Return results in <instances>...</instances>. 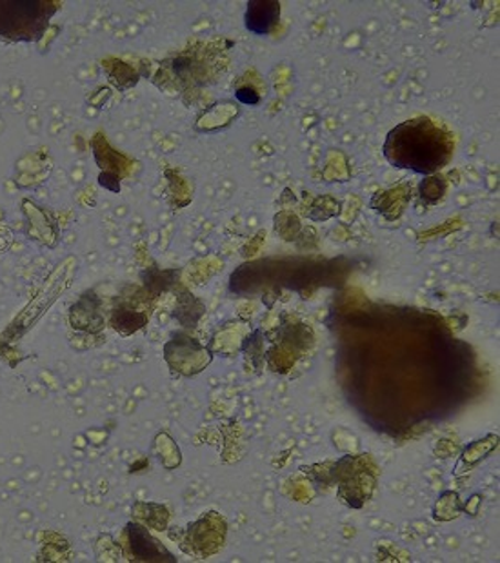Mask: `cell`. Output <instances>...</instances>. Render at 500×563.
<instances>
[{
    "label": "cell",
    "mask_w": 500,
    "mask_h": 563,
    "mask_svg": "<svg viewBox=\"0 0 500 563\" xmlns=\"http://www.w3.org/2000/svg\"><path fill=\"white\" fill-rule=\"evenodd\" d=\"M128 538H130L131 554L135 560L141 562H175L172 554L156 542L155 538L139 526V523H130L128 526Z\"/></svg>",
    "instance_id": "cell-3"
},
{
    "label": "cell",
    "mask_w": 500,
    "mask_h": 563,
    "mask_svg": "<svg viewBox=\"0 0 500 563\" xmlns=\"http://www.w3.org/2000/svg\"><path fill=\"white\" fill-rule=\"evenodd\" d=\"M452 155L454 139L427 117L401 122L385 136V161L402 169L430 175L446 166Z\"/></svg>",
    "instance_id": "cell-1"
},
{
    "label": "cell",
    "mask_w": 500,
    "mask_h": 563,
    "mask_svg": "<svg viewBox=\"0 0 500 563\" xmlns=\"http://www.w3.org/2000/svg\"><path fill=\"white\" fill-rule=\"evenodd\" d=\"M281 4L275 0H251L246 8V27L256 35H268L279 24Z\"/></svg>",
    "instance_id": "cell-4"
},
{
    "label": "cell",
    "mask_w": 500,
    "mask_h": 563,
    "mask_svg": "<svg viewBox=\"0 0 500 563\" xmlns=\"http://www.w3.org/2000/svg\"><path fill=\"white\" fill-rule=\"evenodd\" d=\"M57 10V2L50 0H0V38L41 41Z\"/></svg>",
    "instance_id": "cell-2"
},
{
    "label": "cell",
    "mask_w": 500,
    "mask_h": 563,
    "mask_svg": "<svg viewBox=\"0 0 500 563\" xmlns=\"http://www.w3.org/2000/svg\"><path fill=\"white\" fill-rule=\"evenodd\" d=\"M235 95H237V99H239L240 102H244V104L256 106L259 104V100H261V97L256 93V89L251 88H239Z\"/></svg>",
    "instance_id": "cell-5"
}]
</instances>
